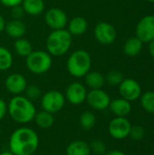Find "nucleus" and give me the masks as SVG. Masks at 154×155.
Here are the masks:
<instances>
[{"mask_svg": "<svg viewBox=\"0 0 154 155\" xmlns=\"http://www.w3.org/2000/svg\"><path fill=\"white\" fill-rule=\"evenodd\" d=\"M0 138H1V132H0Z\"/></svg>", "mask_w": 154, "mask_h": 155, "instance_id": "58836bf2", "label": "nucleus"}, {"mask_svg": "<svg viewBox=\"0 0 154 155\" xmlns=\"http://www.w3.org/2000/svg\"><path fill=\"white\" fill-rule=\"evenodd\" d=\"M38 134L31 128L15 130L9 139V151L15 155H33L38 149Z\"/></svg>", "mask_w": 154, "mask_h": 155, "instance_id": "f257e3e1", "label": "nucleus"}, {"mask_svg": "<svg viewBox=\"0 0 154 155\" xmlns=\"http://www.w3.org/2000/svg\"><path fill=\"white\" fill-rule=\"evenodd\" d=\"M81 127L84 131H91L96 124V116L90 111H85L80 115L79 119Z\"/></svg>", "mask_w": 154, "mask_h": 155, "instance_id": "b1692460", "label": "nucleus"}, {"mask_svg": "<svg viewBox=\"0 0 154 155\" xmlns=\"http://www.w3.org/2000/svg\"><path fill=\"white\" fill-rule=\"evenodd\" d=\"M109 108L116 117H126L132 112L131 102L123 98H117L113 101L111 100Z\"/></svg>", "mask_w": 154, "mask_h": 155, "instance_id": "dca6fc26", "label": "nucleus"}, {"mask_svg": "<svg viewBox=\"0 0 154 155\" xmlns=\"http://www.w3.org/2000/svg\"><path fill=\"white\" fill-rule=\"evenodd\" d=\"M54 155H61V154H54Z\"/></svg>", "mask_w": 154, "mask_h": 155, "instance_id": "ea45409f", "label": "nucleus"}, {"mask_svg": "<svg viewBox=\"0 0 154 155\" xmlns=\"http://www.w3.org/2000/svg\"><path fill=\"white\" fill-rule=\"evenodd\" d=\"M64 104V94L57 90H50L41 96V106L43 110L53 114L60 112Z\"/></svg>", "mask_w": 154, "mask_h": 155, "instance_id": "423d86ee", "label": "nucleus"}, {"mask_svg": "<svg viewBox=\"0 0 154 155\" xmlns=\"http://www.w3.org/2000/svg\"><path fill=\"white\" fill-rule=\"evenodd\" d=\"M25 97L28 98L32 102L41 98L42 96V92H41L40 87L35 84L27 85L25 90Z\"/></svg>", "mask_w": 154, "mask_h": 155, "instance_id": "cd10ccee", "label": "nucleus"}, {"mask_svg": "<svg viewBox=\"0 0 154 155\" xmlns=\"http://www.w3.org/2000/svg\"><path fill=\"white\" fill-rule=\"evenodd\" d=\"M93 35L96 41L103 45H112L117 37L115 27L108 22H99L94 27Z\"/></svg>", "mask_w": 154, "mask_h": 155, "instance_id": "0eeeda50", "label": "nucleus"}, {"mask_svg": "<svg viewBox=\"0 0 154 155\" xmlns=\"http://www.w3.org/2000/svg\"><path fill=\"white\" fill-rule=\"evenodd\" d=\"M86 85L92 89H102L105 84V77L97 71H89L84 75Z\"/></svg>", "mask_w": 154, "mask_h": 155, "instance_id": "aec40b11", "label": "nucleus"}, {"mask_svg": "<svg viewBox=\"0 0 154 155\" xmlns=\"http://www.w3.org/2000/svg\"><path fill=\"white\" fill-rule=\"evenodd\" d=\"M143 46V43L137 37L133 36L126 40L123 45V52L128 56H136L138 55Z\"/></svg>", "mask_w": 154, "mask_h": 155, "instance_id": "412c9836", "label": "nucleus"}, {"mask_svg": "<svg viewBox=\"0 0 154 155\" xmlns=\"http://www.w3.org/2000/svg\"><path fill=\"white\" fill-rule=\"evenodd\" d=\"M73 35L64 28L52 30L46 39V50L52 56H62L71 48Z\"/></svg>", "mask_w": 154, "mask_h": 155, "instance_id": "7ed1b4c3", "label": "nucleus"}, {"mask_svg": "<svg viewBox=\"0 0 154 155\" xmlns=\"http://www.w3.org/2000/svg\"><path fill=\"white\" fill-rule=\"evenodd\" d=\"M14 58L12 53L5 46L0 45V71H6L13 65Z\"/></svg>", "mask_w": 154, "mask_h": 155, "instance_id": "393cba45", "label": "nucleus"}, {"mask_svg": "<svg viewBox=\"0 0 154 155\" xmlns=\"http://www.w3.org/2000/svg\"><path fill=\"white\" fill-rule=\"evenodd\" d=\"M8 36L14 39H18L23 37L26 33V26L22 20L12 19L9 22L5 23V30Z\"/></svg>", "mask_w": 154, "mask_h": 155, "instance_id": "2eb2a0df", "label": "nucleus"}, {"mask_svg": "<svg viewBox=\"0 0 154 155\" xmlns=\"http://www.w3.org/2000/svg\"><path fill=\"white\" fill-rule=\"evenodd\" d=\"M148 155H154V154H148Z\"/></svg>", "mask_w": 154, "mask_h": 155, "instance_id": "a19ab883", "label": "nucleus"}, {"mask_svg": "<svg viewBox=\"0 0 154 155\" xmlns=\"http://www.w3.org/2000/svg\"><path fill=\"white\" fill-rule=\"evenodd\" d=\"M5 18L0 15V33L5 30Z\"/></svg>", "mask_w": 154, "mask_h": 155, "instance_id": "c9c22d12", "label": "nucleus"}, {"mask_svg": "<svg viewBox=\"0 0 154 155\" xmlns=\"http://www.w3.org/2000/svg\"><path fill=\"white\" fill-rule=\"evenodd\" d=\"M25 14L31 16H37L44 11L45 4L44 0H23L21 4Z\"/></svg>", "mask_w": 154, "mask_h": 155, "instance_id": "a211bd4d", "label": "nucleus"}, {"mask_svg": "<svg viewBox=\"0 0 154 155\" xmlns=\"http://www.w3.org/2000/svg\"><path fill=\"white\" fill-rule=\"evenodd\" d=\"M24 14H25V11H24V9H23L21 5H15V6L11 8V15H12L13 19H19V20H21L22 17L24 16Z\"/></svg>", "mask_w": 154, "mask_h": 155, "instance_id": "7c9ffc66", "label": "nucleus"}, {"mask_svg": "<svg viewBox=\"0 0 154 155\" xmlns=\"http://www.w3.org/2000/svg\"><path fill=\"white\" fill-rule=\"evenodd\" d=\"M91 152L97 155H103L106 153V145L101 140H93L90 144Z\"/></svg>", "mask_w": 154, "mask_h": 155, "instance_id": "c85d7f7f", "label": "nucleus"}, {"mask_svg": "<svg viewBox=\"0 0 154 155\" xmlns=\"http://www.w3.org/2000/svg\"><path fill=\"white\" fill-rule=\"evenodd\" d=\"M10 117L17 124H25L32 122L35 116L36 109L33 102L23 95H15L7 105Z\"/></svg>", "mask_w": 154, "mask_h": 155, "instance_id": "f03ea898", "label": "nucleus"}, {"mask_svg": "<svg viewBox=\"0 0 154 155\" xmlns=\"http://www.w3.org/2000/svg\"><path fill=\"white\" fill-rule=\"evenodd\" d=\"M91 67L92 57L90 54L84 49L74 51L66 61L68 73L75 78L84 77V75L91 71Z\"/></svg>", "mask_w": 154, "mask_h": 155, "instance_id": "20e7f679", "label": "nucleus"}, {"mask_svg": "<svg viewBox=\"0 0 154 155\" xmlns=\"http://www.w3.org/2000/svg\"><path fill=\"white\" fill-rule=\"evenodd\" d=\"M87 93V89L83 84L74 82L66 87L64 97L71 104L79 105L86 101Z\"/></svg>", "mask_w": 154, "mask_h": 155, "instance_id": "ddd939ff", "label": "nucleus"}, {"mask_svg": "<svg viewBox=\"0 0 154 155\" xmlns=\"http://www.w3.org/2000/svg\"><path fill=\"white\" fill-rule=\"evenodd\" d=\"M132 124L126 117L113 118L108 127L110 135L115 140H123L129 137Z\"/></svg>", "mask_w": 154, "mask_h": 155, "instance_id": "6e6552de", "label": "nucleus"}, {"mask_svg": "<svg viewBox=\"0 0 154 155\" xmlns=\"http://www.w3.org/2000/svg\"><path fill=\"white\" fill-rule=\"evenodd\" d=\"M119 93L122 98L133 102L138 100L142 95V87L140 84L133 78H124L119 84Z\"/></svg>", "mask_w": 154, "mask_h": 155, "instance_id": "9d476101", "label": "nucleus"}, {"mask_svg": "<svg viewBox=\"0 0 154 155\" xmlns=\"http://www.w3.org/2000/svg\"><path fill=\"white\" fill-rule=\"evenodd\" d=\"M148 2H150V3H154V0H147Z\"/></svg>", "mask_w": 154, "mask_h": 155, "instance_id": "4c0bfd02", "label": "nucleus"}, {"mask_svg": "<svg viewBox=\"0 0 154 155\" xmlns=\"http://www.w3.org/2000/svg\"><path fill=\"white\" fill-rule=\"evenodd\" d=\"M149 52H150V54L152 55V57L154 59V40H152V42L149 43Z\"/></svg>", "mask_w": 154, "mask_h": 155, "instance_id": "f704fd0d", "label": "nucleus"}, {"mask_svg": "<svg viewBox=\"0 0 154 155\" xmlns=\"http://www.w3.org/2000/svg\"><path fill=\"white\" fill-rule=\"evenodd\" d=\"M86 101L93 109L103 111L109 108L111 98L109 94L103 89H92L87 93Z\"/></svg>", "mask_w": 154, "mask_h": 155, "instance_id": "f8f14e48", "label": "nucleus"}, {"mask_svg": "<svg viewBox=\"0 0 154 155\" xmlns=\"http://www.w3.org/2000/svg\"><path fill=\"white\" fill-rule=\"evenodd\" d=\"M103 155H126L123 152L120 151V150H112L109 152H106Z\"/></svg>", "mask_w": 154, "mask_h": 155, "instance_id": "72a5a7b5", "label": "nucleus"}, {"mask_svg": "<svg viewBox=\"0 0 154 155\" xmlns=\"http://www.w3.org/2000/svg\"><path fill=\"white\" fill-rule=\"evenodd\" d=\"M53 64L52 55L45 51H34L25 57V65L34 74H43L50 70Z\"/></svg>", "mask_w": 154, "mask_h": 155, "instance_id": "39448f33", "label": "nucleus"}, {"mask_svg": "<svg viewBox=\"0 0 154 155\" xmlns=\"http://www.w3.org/2000/svg\"><path fill=\"white\" fill-rule=\"evenodd\" d=\"M0 2L2 3L3 5L6 6V7H14L15 5H19L22 4L23 0H0Z\"/></svg>", "mask_w": 154, "mask_h": 155, "instance_id": "2f4dec72", "label": "nucleus"}, {"mask_svg": "<svg viewBox=\"0 0 154 155\" xmlns=\"http://www.w3.org/2000/svg\"><path fill=\"white\" fill-rule=\"evenodd\" d=\"M0 155H15L13 153H11L10 151H5V152H2L0 153Z\"/></svg>", "mask_w": 154, "mask_h": 155, "instance_id": "e433bc0d", "label": "nucleus"}, {"mask_svg": "<svg viewBox=\"0 0 154 155\" xmlns=\"http://www.w3.org/2000/svg\"><path fill=\"white\" fill-rule=\"evenodd\" d=\"M7 114V104L6 103L0 98V121H2Z\"/></svg>", "mask_w": 154, "mask_h": 155, "instance_id": "473e14b6", "label": "nucleus"}, {"mask_svg": "<svg viewBox=\"0 0 154 155\" xmlns=\"http://www.w3.org/2000/svg\"><path fill=\"white\" fill-rule=\"evenodd\" d=\"M140 100L143 110L151 114H154V91H147L142 94Z\"/></svg>", "mask_w": 154, "mask_h": 155, "instance_id": "a878e982", "label": "nucleus"}, {"mask_svg": "<svg viewBox=\"0 0 154 155\" xmlns=\"http://www.w3.org/2000/svg\"><path fill=\"white\" fill-rule=\"evenodd\" d=\"M88 29V22L84 17L75 16L67 23V31L74 35H82Z\"/></svg>", "mask_w": 154, "mask_h": 155, "instance_id": "f3484780", "label": "nucleus"}, {"mask_svg": "<svg viewBox=\"0 0 154 155\" xmlns=\"http://www.w3.org/2000/svg\"><path fill=\"white\" fill-rule=\"evenodd\" d=\"M35 124L37 126H39L42 129H48L52 127V125L54 123V114L51 113H48L46 111H41L35 114V116L34 118Z\"/></svg>", "mask_w": 154, "mask_h": 155, "instance_id": "5701e85b", "label": "nucleus"}, {"mask_svg": "<svg viewBox=\"0 0 154 155\" xmlns=\"http://www.w3.org/2000/svg\"><path fill=\"white\" fill-rule=\"evenodd\" d=\"M91 153L90 144L83 140L71 142L65 150L66 155H90Z\"/></svg>", "mask_w": 154, "mask_h": 155, "instance_id": "6ab92c4d", "label": "nucleus"}, {"mask_svg": "<svg viewBox=\"0 0 154 155\" xmlns=\"http://www.w3.org/2000/svg\"><path fill=\"white\" fill-rule=\"evenodd\" d=\"M144 134H145L144 129L140 125H136V126H132L129 137H131L133 141H141L144 137Z\"/></svg>", "mask_w": 154, "mask_h": 155, "instance_id": "c756f323", "label": "nucleus"}, {"mask_svg": "<svg viewBox=\"0 0 154 155\" xmlns=\"http://www.w3.org/2000/svg\"><path fill=\"white\" fill-rule=\"evenodd\" d=\"M44 21L47 26L52 30H59L65 28L68 23V18L64 10L58 7H52L45 12Z\"/></svg>", "mask_w": 154, "mask_h": 155, "instance_id": "1a4fd4ad", "label": "nucleus"}, {"mask_svg": "<svg viewBox=\"0 0 154 155\" xmlns=\"http://www.w3.org/2000/svg\"><path fill=\"white\" fill-rule=\"evenodd\" d=\"M14 49L15 53L22 57H27L33 52V46L31 42L24 37L15 39L14 43Z\"/></svg>", "mask_w": 154, "mask_h": 155, "instance_id": "4be33fe9", "label": "nucleus"}, {"mask_svg": "<svg viewBox=\"0 0 154 155\" xmlns=\"http://www.w3.org/2000/svg\"><path fill=\"white\" fill-rule=\"evenodd\" d=\"M123 79H124L123 74L117 70L110 71L105 76V82L112 86H117V85L119 86V84L123 82Z\"/></svg>", "mask_w": 154, "mask_h": 155, "instance_id": "bb28decb", "label": "nucleus"}, {"mask_svg": "<svg viewBox=\"0 0 154 155\" xmlns=\"http://www.w3.org/2000/svg\"><path fill=\"white\" fill-rule=\"evenodd\" d=\"M135 35L143 43H150L154 40V15H146L138 22Z\"/></svg>", "mask_w": 154, "mask_h": 155, "instance_id": "9b49d317", "label": "nucleus"}, {"mask_svg": "<svg viewBox=\"0 0 154 155\" xmlns=\"http://www.w3.org/2000/svg\"><path fill=\"white\" fill-rule=\"evenodd\" d=\"M5 86L10 94L14 95H20L25 92L27 86V81L21 74H12L6 77Z\"/></svg>", "mask_w": 154, "mask_h": 155, "instance_id": "4468645a", "label": "nucleus"}]
</instances>
